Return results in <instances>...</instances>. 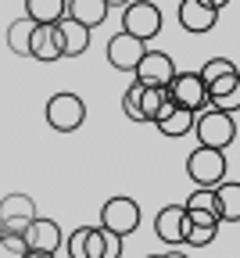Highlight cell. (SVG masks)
I'll return each mask as SVG.
<instances>
[{
    "label": "cell",
    "mask_w": 240,
    "mask_h": 258,
    "mask_svg": "<svg viewBox=\"0 0 240 258\" xmlns=\"http://www.w3.org/2000/svg\"><path fill=\"white\" fill-rule=\"evenodd\" d=\"M201 79H204V90H208V104L215 108H226V111H236V97H240V72L229 57H208L201 64Z\"/></svg>",
    "instance_id": "6da1fadb"
},
{
    "label": "cell",
    "mask_w": 240,
    "mask_h": 258,
    "mask_svg": "<svg viewBox=\"0 0 240 258\" xmlns=\"http://www.w3.org/2000/svg\"><path fill=\"white\" fill-rule=\"evenodd\" d=\"M190 133H194L197 144H204V147L226 151V147L236 140V111L204 104L201 111H194V129H190Z\"/></svg>",
    "instance_id": "7a4b0ae2"
},
{
    "label": "cell",
    "mask_w": 240,
    "mask_h": 258,
    "mask_svg": "<svg viewBox=\"0 0 240 258\" xmlns=\"http://www.w3.org/2000/svg\"><path fill=\"white\" fill-rule=\"evenodd\" d=\"M187 176L194 186H215L226 179V151H215V147H204L197 144L187 158Z\"/></svg>",
    "instance_id": "3957f363"
},
{
    "label": "cell",
    "mask_w": 240,
    "mask_h": 258,
    "mask_svg": "<svg viewBox=\"0 0 240 258\" xmlns=\"http://www.w3.org/2000/svg\"><path fill=\"white\" fill-rule=\"evenodd\" d=\"M122 32L151 43L161 32V8L151 4V0H129V4L122 8Z\"/></svg>",
    "instance_id": "277c9868"
},
{
    "label": "cell",
    "mask_w": 240,
    "mask_h": 258,
    "mask_svg": "<svg viewBox=\"0 0 240 258\" xmlns=\"http://www.w3.org/2000/svg\"><path fill=\"white\" fill-rule=\"evenodd\" d=\"M86 122V104L79 93H54L47 101V125L57 133H76Z\"/></svg>",
    "instance_id": "5b68a950"
},
{
    "label": "cell",
    "mask_w": 240,
    "mask_h": 258,
    "mask_svg": "<svg viewBox=\"0 0 240 258\" xmlns=\"http://www.w3.org/2000/svg\"><path fill=\"white\" fill-rule=\"evenodd\" d=\"M165 90H168V101L179 104V108H187V111H201L204 104H208V90H204L201 72H179L176 69V76L168 79Z\"/></svg>",
    "instance_id": "8992f818"
},
{
    "label": "cell",
    "mask_w": 240,
    "mask_h": 258,
    "mask_svg": "<svg viewBox=\"0 0 240 258\" xmlns=\"http://www.w3.org/2000/svg\"><path fill=\"white\" fill-rule=\"evenodd\" d=\"M97 226H104V230H111L118 237H129V233H136V226H140V205L133 198H108L104 208H100Z\"/></svg>",
    "instance_id": "52a82bcc"
},
{
    "label": "cell",
    "mask_w": 240,
    "mask_h": 258,
    "mask_svg": "<svg viewBox=\"0 0 240 258\" xmlns=\"http://www.w3.org/2000/svg\"><path fill=\"white\" fill-rule=\"evenodd\" d=\"M140 86H168V79L176 76V61L168 57L165 50H154V47H147L144 50V57L136 61V69L129 72Z\"/></svg>",
    "instance_id": "ba28073f"
},
{
    "label": "cell",
    "mask_w": 240,
    "mask_h": 258,
    "mask_svg": "<svg viewBox=\"0 0 240 258\" xmlns=\"http://www.w3.org/2000/svg\"><path fill=\"white\" fill-rule=\"evenodd\" d=\"M36 215H40V212H36V201H32L29 194H8V198L0 201V230L22 233Z\"/></svg>",
    "instance_id": "9c48e42d"
},
{
    "label": "cell",
    "mask_w": 240,
    "mask_h": 258,
    "mask_svg": "<svg viewBox=\"0 0 240 258\" xmlns=\"http://www.w3.org/2000/svg\"><path fill=\"white\" fill-rule=\"evenodd\" d=\"M144 50H147L144 40L129 36V32H115V36L108 40V64H111V69H118V72H133L136 61L144 57Z\"/></svg>",
    "instance_id": "30bf717a"
},
{
    "label": "cell",
    "mask_w": 240,
    "mask_h": 258,
    "mask_svg": "<svg viewBox=\"0 0 240 258\" xmlns=\"http://www.w3.org/2000/svg\"><path fill=\"white\" fill-rule=\"evenodd\" d=\"M29 57H36L43 64L61 61V36H57V22H36L32 25V36H29Z\"/></svg>",
    "instance_id": "8fae6325"
},
{
    "label": "cell",
    "mask_w": 240,
    "mask_h": 258,
    "mask_svg": "<svg viewBox=\"0 0 240 258\" xmlns=\"http://www.w3.org/2000/svg\"><path fill=\"white\" fill-rule=\"evenodd\" d=\"M22 237H25V247H29V251H54V254H57V247L65 244L61 226H57L54 219H43V215L32 219L25 230H22Z\"/></svg>",
    "instance_id": "7c38bea8"
},
{
    "label": "cell",
    "mask_w": 240,
    "mask_h": 258,
    "mask_svg": "<svg viewBox=\"0 0 240 258\" xmlns=\"http://www.w3.org/2000/svg\"><path fill=\"white\" fill-rule=\"evenodd\" d=\"M179 25L187 32H194V36H201V32H212L215 22H219V8H212L208 0H179Z\"/></svg>",
    "instance_id": "4fadbf2b"
},
{
    "label": "cell",
    "mask_w": 240,
    "mask_h": 258,
    "mask_svg": "<svg viewBox=\"0 0 240 258\" xmlns=\"http://www.w3.org/2000/svg\"><path fill=\"white\" fill-rule=\"evenodd\" d=\"M187 226H190V219H187L183 205H168V208H161L158 219H154V233H158V240L168 244V247H183Z\"/></svg>",
    "instance_id": "5bb4252c"
},
{
    "label": "cell",
    "mask_w": 240,
    "mask_h": 258,
    "mask_svg": "<svg viewBox=\"0 0 240 258\" xmlns=\"http://www.w3.org/2000/svg\"><path fill=\"white\" fill-rule=\"evenodd\" d=\"M90 32H93V29H86L83 22L68 18V15H61V18H57L61 54H65V57H79V54H86V47H90Z\"/></svg>",
    "instance_id": "9a60e30c"
},
{
    "label": "cell",
    "mask_w": 240,
    "mask_h": 258,
    "mask_svg": "<svg viewBox=\"0 0 240 258\" xmlns=\"http://www.w3.org/2000/svg\"><path fill=\"white\" fill-rule=\"evenodd\" d=\"M126 237L104 230V226H90L86 230V258H122Z\"/></svg>",
    "instance_id": "2e32d148"
},
{
    "label": "cell",
    "mask_w": 240,
    "mask_h": 258,
    "mask_svg": "<svg viewBox=\"0 0 240 258\" xmlns=\"http://www.w3.org/2000/svg\"><path fill=\"white\" fill-rule=\"evenodd\" d=\"M108 11H111V8L104 4V0H65V15H68V18H76V22H83L86 29L104 25Z\"/></svg>",
    "instance_id": "e0dca14e"
},
{
    "label": "cell",
    "mask_w": 240,
    "mask_h": 258,
    "mask_svg": "<svg viewBox=\"0 0 240 258\" xmlns=\"http://www.w3.org/2000/svg\"><path fill=\"white\" fill-rule=\"evenodd\" d=\"M215 194V205H219V219L222 222H240V183L233 179H222L212 186Z\"/></svg>",
    "instance_id": "ac0fdd59"
},
{
    "label": "cell",
    "mask_w": 240,
    "mask_h": 258,
    "mask_svg": "<svg viewBox=\"0 0 240 258\" xmlns=\"http://www.w3.org/2000/svg\"><path fill=\"white\" fill-rule=\"evenodd\" d=\"M154 125H158V133H161V137H172V140H176V137H187L190 129H194V111L172 104V108H168Z\"/></svg>",
    "instance_id": "d6986e66"
},
{
    "label": "cell",
    "mask_w": 240,
    "mask_h": 258,
    "mask_svg": "<svg viewBox=\"0 0 240 258\" xmlns=\"http://www.w3.org/2000/svg\"><path fill=\"white\" fill-rule=\"evenodd\" d=\"M168 108H172V101H168L165 86H144L140 90V115H144V122H158Z\"/></svg>",
    "instance_id": "ffe728a7"
},
{
    "label": "cell",
    "mask_w": 240,
    "mask_h": 258,
    "mask_svg": "<svg viewBox=\"0 0 240 258\" xmlns=\"http://www.w3.org/2000/svg\"><path fill=\"white\" fill-rule=\"evenodd\" d=\"M32 25H36V22H32L29 15L8 25V47H11V54L29 57V36H32Z\"/></svg>",
    "instance_id": "44dd1931"
},
{
    "label": "cell",
    "mask_w": 240,
    "mask_h": 258,
    "mask_svg": "<svg viewBox=\"0 0 240 258\" xmlns=\"http://www.w3.org/2000/svg\"><path fill=\"white\" fill-rule=\"evenodd\" d=\"M25 15L32 22H57L65 15V0H25Z\"/></svg>",
    "instance_id": "7402d4cb"
},
{
    "label": "cell",
    "mask_w": 240,
    "mask_h": 258,
    "mask_svg": "<svg viewBox=\"0 0 240 258\" xmlns=\"http://www.w3.org/2000/svg\"><path fill=\"white\" fill-rule=\"evenodd\" d=\"M219 237V226H187V237H183V247H208L212 240Z\"/></svg>",
    "instance_id": "603a6c76"
},
{
    "label": "cell",
    "mask_w": 240,
    "mask_h": 258,
    "mask_svg": "<svg viewBox=\"0 0 240 258\" xmlns=\"http://www.w3.org/2000/svg\"><path fill=\"white\" fill-rule=\"evenodd\" d=\"M25 237L15 230H0V258H25Z\"/></svg>",
    "instance_id": "cb8c5ba5"
},
{
    "label": "cell",
    "mask_w": 240,
    "mask_h": 258,
    "mask_svg": "<svg viewBox=\"0 0 240 258\" xmlns=\"http://www.w3.org/2000/svg\"><path fill=\"white\" fill-rule=\"evenodd\" d=\"M140 83H129L126 86V93H122V111H126V118H133V122H144V115H140Z\"/></svg>",
    "instance_id": "d4e9b609"
},
{
    "label": "cell",
    "mask_w": 240,
    "mask_h": 258,
    "mask_svg": "<svg viewBox=\"0 0 240 258\" xmlns=\"http://www.w3.org/2000/svg\"><path fill=\"white\" fill-rule=\"evenodd\" d=\"M86 230L90 226H79L68 233V258H86Z\"/></svg>",
    "instance_id": "484cf974"
},
{
    "label": "cell",
    "mask_w": 240,
    "mask_h": 258,
    "mask_svg": "<svg viewBox=\"0 0 240 258\" xmlns=\"http://www.w3.org/2000/svg\"><path fill=\"white\" fill-rule=\"evenodd\" d=\"M183 212H187V219H190L194 226H219V222H222L215 212H204V208H183Z\"/></svg>",
    "instance_id": "4316f807"
},
{
    "label": "cell",
    "mask_w": 240,
    "mask_h": 258,
    "mask_svg": "<svg viewBox=\"0 0 240 258\" xmlns=\"http://www.w3.org/2000/svg\"><path fill=\"white\" fill-rule=\"evenodd\" d=\"M25 258H57L54 251H25Z\"/></svg>",
    "instance_id": "83f0119b"
},
{
    "label": "cell",
    "mask_w": 240,
    "mask_h": 258,
    "mask_svg": "<svg viewBox=\"0 0 240 258\" xmlns=\"http://www.w3.org/2000/svg\"><path fill=\"white\" fill-rule=\"evenodd\" d=\"M104 4H108V8H126L129 0H104Z\"/></svg>",
    "instance_id": "f1b7e54d"
},
{
    "label": "cell",
    "mask_w": 240,
    "mask_h": 258,
    "mask_svg": "<svg viewBox=\"0 0 240 258\" xmlns=\"http://www.w3.org/2000/svg\"><path fill=\"white\" fill-rule=\"evenodd\" d=\"M165 258H187V254H183V251H176V247H172V251H165Z\"/></svg>",
    "instance_id": "f546056e"
},
{
    "label": "cell",
    "mask_w": 240,
    "mask_h": 258,
    "mask_svg": "<svg viewBox=\"0 0 240 258\" xmlns=\"http://www.w3.org/2000/svg\"><path fill=\"white\" fill-rule=\"evenodd\" d=\"M208 4H212V8H219V11H222V8H226V4H229V0H208Z\"/></svg>",
    "instance_id": "4dcf8cb0"
},
{
    "label": "cell",
    "mask_w": 240,
    "mask_h": 258,
    "mask_svg": "<svg viewBox=\"0 0 240 258\" xmlns=\"http://www.w3.org/2000/svg\"><path fill=\"white\" fill-rule=\"evenodd\" d=\"M147 258H165V254H147Z\"/></svg>",
    "instance_id": "1f68e13d"
}]
</instances>
